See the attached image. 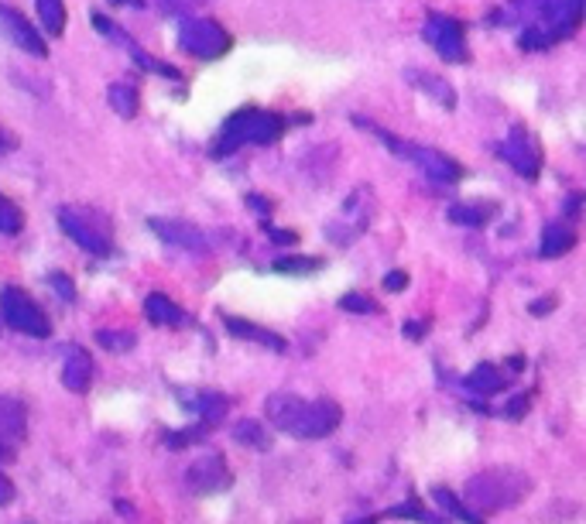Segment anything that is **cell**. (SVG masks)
<instances>
[{
    "label": "cell",
    "instance_id": "obj_1",
    "mask_svg": "<svg viewBox=\"0 0 586 524\" xmlns=\"http://www.w3.org/2000/svg\"><path fill=\"white\" fill-rule=\"evenodd\" d=\"M264 415L275 429H282L295 439H326L340 429L343 422V408L329 398L319 401H305L299 394L278 391L264 401Z\"/></svg>",
    "mask_w": 586,
    "mask_h": 524
},
{
    "label": "cell",
    "instance_id": "obj_2",
    "mask_svg": "<svg viewBox=\"0 0 586 524\" xmlns=\"http://www.w3.org/2000/svg\"><path fill=\"white\" fill-rule=\"evenodd\" d=\"M532 494V477L515 470V466H494V470H480L463 483V497H467L470 511H508L518 507Z\"/></svg>",
    "mask_w": 586,
    "mask_h": 524
},
{
    "label": "cell",
    "instance_id": "obj_3",
    "mask_svg": "<svg viewBox=\"0 0 586 524\" xmlns=\"http://www.w3.org/2000/svg\"><path fill=\"white\" fill-rule=\"evenodd\" d=\"M583 21V0H535L532 18L525 21L518 45L525 52H545L549 45L576 35Z\"/></svg>",
    "mask_w": 586,
    "mask_h": 524
},
{
    "label": "cell",
    "instance_id": "obj_4",
    "mask_svg": "<svg viewBox=\"0 0 586 524\" xmlns=\"http://www.w3.org/2000/svg\"><path fill=\"white\" fill-rule=\"evenodd\" d=\"M285 134V117L271 114V110L244 107L223 124L220 141L213 144V155H230V151L244 148V144H275Z\"/></svg>",
    "mask_w": 586,
    "mask_h": 524
},
{
    "label": "cell",
    "instance_id": "obj_5",
    "mask_svg": "<svg viewBox=\"0 0 586 524\" xmlns=\"http://www.w3.org/2000/svg\"><path fill=\"white\" fill-rule=\"evenodd\" d=\"M59 227L69 240H76L86 254L107 257L110 251H114V227H110V216L100 213V209L62 206Z\"/></svg>",
    "mask_w": 586,
    "mask_h": 524
},
{
    "label": "cell",
    "instance_id": "obj_6",
    "mask_svg": "<svg viewBox=\"0 0 586 524\" xmlns=\"http://www.w3.org/2000/svg\"><path fill=\"white\" fill-rule=\"evenodd\" d=\"M179 45L186 48L192 59L213 62L230 52V31L213 18H182Z\"/></svg>",
    "mask_w": 586,
    "mask_h": 524
},
{
    "label": "cell",
    "instance_id": "obj_7",
    "mask_svg": "<svg viewBox=\"0 0 586 524\" xmlns=\"http://www.w3.org/2000/svg\"><path fill=\"white\" fill-rule=\"evenodd\" d=\"M0 316H4L7 326L24 336H38V340L52 336V322L45 319V312L38 309V302L24 288H4L0 292Z\"/></svg>",
    "mask_w": 586,
    "mask_h": 524
},
{
    "label": "cell",
    "instance_id": "obj_8",
    "mask_svg": "<svg viewBox=\"0 0 586 524\" xmlns=\"http://www.w3.org/2000/svg\"><path fill=\"white\" fill-rule=\"evenodd\" d=\"M422 38L436 48V55L443 62H453V66L470 62L467 31H463V24L456 18H449V14H429L422 24Z\"/></svg>",
    "mask_w": 586,
    "mask_h": 524
},
{
    "label": "cell",
    "instance_id": "obj_9",
    "mask_svg": "<svg viewBox=\"0 0 586 524\" xmlns=\"http://www.w3.org/2000/svg\"><path fill=\"white\" fill-rule=\"evenodd\" d=\"M371 220H374V192L367 185H357L340 209V220L329 223L326 233L333 237V244H353V237H360V233L371 227Z\"/></svg>",
    "mask_w": 586,
    "mask_h": 524
},
{
    "label": "cell",
    "instance_id": "obj_10",
    "mask_svg": "<svg viewBox=\"0 0 586 524\" xmlns=\"http://www.w3.org/2000/svg\"><path fill=\"white\" fill-rule=\"evenodd\" d=\"M148 227L158 233V240H165L168 247H182V251H192V254H210L213 244H210V233L203 227H196V223L189 220H175V216H155V220H148Z\"/></svg>",
    "mask_w": 586,
    "mask_h": 524
},
{
    "label": "cell",
    "instance_id": "obj_11",
    "mask_svg": "<svg viewBox=\"0 0 586 524\" xmlns=\"http://www.w3.org/2000/svg\"><path fill=\"white\" fill-rule=\"evenodd\" d=\"M0 35H4L14 48H21L24 55H35V59H45L48 55L42 31L24 18L21 11H14V7H7V4H0Z\"/></svg>",
    "mask_w": 586,
    "mask_h": 524
},
{
    "label": "cell",
    "instance_id": "obj_12",
    "mask_svg": "<svg viewBox=\"0 0 586 524\" xmlns=\"http://www.w3.org/2000/svg\"><path fill=\"white\" fill-rule=\"evenodd\" d=\"M497 155L508 161L511 168L521 175V179H535L542 168V158H539V148H535V141L528 137L525 127H515L508 137H504L501 144H497Z\"/></svg>",
    "mask_w": 586,
    "mask_h": 524
},
{
    "label": "cell",
    "instance_id": "obj_13",
    "mask_svg": "<svg viewBox=\"0 0 586 524\" xmlns=\"http://www.w3.org/2000/svg\"><path fill=\"white\" fill-rule=\"evenodd\" d=\"M186 480H189V487L196 490V494H220V490L230 487V480H234V477H230L223 456L213 453V456L196 459V463L189 466Z\"/></svg>",
    "mask_w": 586,
    "mask_h": 524
},
{
    "label": "cell",
    "instance_id": "obj_14",
    "mask_svg": "<svg viewBox=\"0 0 586 524\" xmlns=\"http://www.w3.org/2000/svg\"><path fill=\"white\" fill-rule=\"evenodd\" d=\"M93 377H96V364L90 353L83 346H69L66 360H62V384H66V391L86 394L93 388Z\"/></svg>",
    "mask_w": 586,
    "mask_h": 524
},
{
    "label": "cell",
    "instance_id": "obj_15",
    "mask_svg": "<svg viewBox=\"0 0 586 524\" xmlns=\"http://www.w3.org/2000/svg\"><path fill=\"white\" fill-rule=\"evenodd\" d=\"M223 329H227V333L234 336V340L261 343V346H268V350H275V353H285L288 350L285 336L271 333V329L258 326V322H247V319H240V316H223Z\"/></svg>",
    "mask_w": 586,
    "mask_h": 524
},
{
    "label": "cell",
    "instance_id": "obj_16",
    "mask_svg": "<svg viewBox=\"0 0 586 524\" xmlns=\"http://www.w3.org/2000/svg\"><path fill=\"white\" fill-rule=\"evenodd\" d=\"M576 247V233L566 227V223H549V227L542 230V240H539V254L549 257V261H556V257L569 254Z\"/></svg>",
    "mask_w": 586,
    "mask_h": 524
},
{
    "label": "cell",
    "instance_id": "obj_17",
    "mask_svg": "<svg viewBox=\"0 0 586 524\" xmlns=\"http://www.w3.org/2000/svg\"><path fill=\"white\" fill-rule=\"evenodd\" d=\"M408 83L419 86L422 93H429L432 100L439 103V107H446V110H453V107H456V90L446 83V79L432 76V72H408Z\"/></svg>",
    "mask_w": 586,
    "mask_h": 524
},
{
    "label": "cell",
    "instance_id": "obj_18",
    "mask_svg": "<svg viewBox=\"0 0 586 524\" xmlns=\"http://www.w3.org/2000/svg\"><path fill=\"white\" fill-rule=\"evenodd\" d=\"M504 384H508V374L504 370H497L494 364H477L467 374V388L484 394V398H491V394L504 391Z\"/></svg>",
    "mask_w": 586,
    "mask_h": 524
},
{
    "label": "cell",
    "instance_id": "obj_19",
    "mask_svg": "<svg viewBox=\"0 0 586 524\" xmlns=\"http://www.w3.org/2000/svg\"><path fill=\"white\" fill-rule=\"evenodd\" d=\"M144 316H148V322H155V326H182V309L162 292L144 298Z\"/></svg>",
    "mask_w": 586,
    "mask_h": 524
},
{
    "label": "cell",
    "instance_id": "obj_20",
    "mask_svg": "<svg viewBox=\"0 0 586 524\" xmlns=\"http://www.w3.org/2000/svg\"><path fill=\"white\" fill-rule=\"evenodd\" d=\"M24 425H28V415H24L21 401L0 394V439H21Z\"/></svg>",
    "mask_w": 586,
    "mask_h": 524
},
{
    "label": "cell",
    "instance_id": "obj_21",
    "mask_svg": "<svg viewBox=\"0 0 586 524\" xmlns=\"http://www.w3.org/2000/svg\"><path fill=\"white\" fill-rule=\"evenodd\" d=\"M35 11L45 35L59 38L66 31V0H35Z\"/></svg>",
    "mask_w": 586,
    "mask_h": 524
},
{
    "label": "cell",
    "instance_id": "obj_22",
    "mask_svg": "<svg viewBox=\"0 0 586 524\" xmlns=\"http://www.w3.org/2000/svg\"><path fill=\"white\" fill-rule=\"evenodd\" d=\"M107 100H110V110H114L117 117H124V120L138 117L141 96H138V90H134L131 83H114L107 90Z\"/></svg>",
    "mask_w": 586,
    "mask_h": 524
},
{
    "label": "cell",
    "instance_id": "obj_23",
    "mask_svg": "<svg viewBox=\"0 0 586 524\" xmlns=\"http://www.w3.org/2000/svg\"><path fill=\"white\" fill-rule=\"evenodd\" d=\"M234 439L240 442V446H247V449H271V432L264 429V425L258 422V418H240V422L234 425Z\"/></svg>",
    "mask_w": 586,
    "mask_h": 524
},
{
    "label": "cell",
    "instance_id": "obj_24",
    "mask_svg": "<svg viewBox=\"0 0 586 524\" xmlns=\"http://www.w3.org/2000/svg\"><path fill=\"white\" fill-rule=\"evenodd\" d=\"M192 408L199 411L203 425H216V422H223V415H227L230 401H227V394H220V391H203Z\"/></svg>",
    "mask_w": 586,
    "mask_h": 524
},
{
    "label": "cell",
    "instance_id": "obj_25",
    "mask_svg": "<svg viewBox=\"0 0 586 524\" xmlns=\"http://www.w3.org/2000/svg\"><path fill=\"white\" fill-rule=\"evenodd\" d=\"M432 497H436V504L443 507V511H449L453 518H460L463 524H484V518H480L477 511H470V507L463 504L456 494H449L446 487H432Z\"/></svg>",
    "mask_w": 586,
    "mask_h": 524
},
{
    "label": "cell",
    "instance_id": "obj_26",
    "mask_svg": "<svg viewBox=\"0 0 586 524\" xmlns=\"http://www.w3.org/2000/svg\"><path fill=\"white\" fill-rule=\"evenodd\" d=\"M449 223H460V227H484L491 220V206H477V203H456L449 206Z\"/></svg>",
    "mask_w": 586,
    "mask_h": 524
},
{
    "label": "cell",
    "instance_id": "obj_27",
    "mask_svg": "<svg viewBox=\"0 0 586 524\" xmlns=\"http://www.w3.org/2000/svg\"><path fill=\"white\" fill-rule=\"evenodd\" d=\"M96 343L110 353H131L134 346H138V336H134L131 329H100V333H96Z\"/></svg>",
    "mask_w": 586,
    "mask_h": 524
},
{
    "label": "cell",
    "instance_id": "obj_28",
    "mask_svg": "<svg viewBox=\"0 0 586 524\" xmlns=\"http://www.w3.org/2000/svg\"><path fill=\"white\" fill-rule=\"evenodd\" d=\"M381 518H398V521H415V524H446L443 518H436V514H429V511H425V507H419L415 501L391 507V511H384V514H381Z\"/></svg>",
    "mask_w": 586,
    "mask_h": 524
},
{
    "label": "cell",
    "instance_id": "obj_29",
    "mask_svg": "<svg viewBox=\"0 0 586 524\" xmlns=\"http://www.w3.org/2000/svg\"><path fill=\"white\" fill-rule=\"evenodd\" d=\"M21 230H24V213L7 196H0V233L14 237V233H21Z\"/></svg>",
    "mask_w": 586,
    "mask_h": 524
},
{
    "label": "cell",
    "instance_id": "obj_30",
    "mask_svg": "<svg viewBox=\"0 0 586 524\" xmlns=\"http://www.w3.org/2000/svg\"><path fill=\"white\" fill-rule=\"evenodd\" d=\"M206 425H196V429H179V432H165V446L168 449H189L196 442H206Z\"/></svg>",
    "mask_w": 586,
    "mask_h": 524
},
{
    "label": "cell",
    "instance_id": "obj_31",
    "mask_svg": "<svg viewBox=\"0 0 586 524\" xmlns=\"http://www.w3.org/2000/svg\"><path fill=\"white\" fill-rule=\"evenodd\" d=\"M340 309L353 312V316H374V312H381V305H377L374 298L360 295V292H350V295L340 298Z\"/></svg>",
    "mask_w": 586,
    "mask_h": 524
},
{
    "label": "cell",
    "instance_id": "obj_32",
    "mask_svg": "<svg viewBox=\"0 0 586 524\" xmlns=\"http://www.w3.org/2000/svg\"><path fill=\"white\" fill-rule=\"evenodd\" d=\"M319 264H323L319 257H278L275 271L278 274H312Z\"/></svg>",
    "mask_w": 586,
    "mask_h": 524
},
{
    "label": "cell",
    "instance_id": "obj_33",
    "mask_svg": "<svg viewBox=\"0 0 586 524\" xmlns=\"http://www.w3.org/2000/svg\"><path fill=\"white\" fill-rule=\"evenodd\" d=\"M48 285L59 292V298L62 302H76V285L66 278V274H48Z\"/></svg>",
    "mask_w": 586,
    "mask_h": 524
},
{
    "label": "cell",
    "instance_id": "obj_34",
    "mask_svg": "<svg viewBox=\"0 0 586 524\" xmlns=\"http://www.w3.org/2000/svg\"><path fill=\"white\" fill-rule=\"evenodd\" d=\"M528 401H532V394H518V398H511V405L504 408V415L521 418V415H525V408H528Z\"/></svg>",
    "mask_w": 586,
    "mask_h": 524
},
{
    "label": "cell",
    "instance_id": "obj_35",
    "mask_svg": "<svg viewBox=\"0 0 586 524\" xmlns=\"http://www.w3.org/2000/svg\"><path fill=\"white\" fill-rule=\"evenodd\" d=\"M408 285V274L405 271H391V274H384V288L388 292H401V288Z\"/></svg>",
    "mask_w": 586,
    "mask_h": 524
},
{
    "label": "cell",
    "instance_id": "obj_36",
    "mask_svg": "<svg viewBox=\"0 0 586 524\" xmlns=\"http://www.w3.org/2000/svg\"><path fill=\"white\" fill-rule=\"evenodd\" d=\"M264 230H268L271 244H285V247H288V244H295V240H299L292 230H275V227H264Z\"/></svg>",
    "mask_w": 586,
    "mask_h": 524
},
{
    "label": "cell",
    "instance_id": "obj_37",
    "mask_svg": "<svg viewBox=\"0 0 586 524\" xmlns=\"http://www.w3.org/2000/svg\"><path fill=\"white\" fill-rule=\"evenodd\" d=\"M425 333H429V326H425V322H419V319H412V322L405 326V336H408V340H422Z\"/></svg>",
    "mask_w": 586,
    "mask_h": 524
},
{
    "label": "cell",
    "instance_id": "obj_38",
    "mask_svg": "<svg viewBox=\"0 0 586 524\" xmlns=\"http://www.w3.org/2000/svg\"><path fill=\"white\" fill-rule=\"evenodd\" d=\"M11 501H14V483L7 477H0V507L11 504Z\"/></svg>",
    "mask_w": 586,
    "mask_h": 524
},
{
    "label": "cell",
    "instance_id": "obj_39",
    "mask_svg": "<svg viewBox=\"0 0 586 524\" xmlns=\"http://www.w3.org/2000/svg\"><path fill=\"white\" fill-rule=\"evenodd\" d=\"M247 206L258 209L261 216H268V213H271V203H268V199H264V196H247Z\"/></svg>",
    "mask_w": 586,
    "mask_h": 524
},
{
    "label": "cell",
    "instance_id": "obj_40",
    "mask_svg": "<svg viewBox=\"0 0 586 524\" xmlns=\"http://www.w3.org/2000/svg\"><path fill=\"white\" fill-rule=\"evenodd\" d=\"M552 305H556V298H542L532 305V316H545V312H552Z\"/></svg>",
    "mask_w": 586,
    "mask_h": 524
},
{
    "label": "cell",
    "instance_id": "obj_41",
    "mask_svg": "<svg viewBox=\"0 0 586 524\" xmlns=\"http://www.w3.org/2000/svg\"><path fill=\"white\" fill-rule=\"evenodd\" d=\"M14 148V137L4 131V127H0V155H4V151H11Z\"/></svg>",
    "mask_w": 586,
    "mask_h": 524
},
{
    "label": "cell",
    "instance_id": "obj_42",
    "mask_svg": "<svg viewBox=\"0 0 586 524\" xmlns=\"http://www.w3.org/2000/svg\"><path fill=\"white\" fill-rule=\"evenodd\" d=\"M110 4H117V7H144V0H110Z\"/></svg>",
    "mask_w": 586,
    "mask_h": 524
},
{
    "label": "cell",
    "instance_id": "obj_43",
    "mask_svg": "<svg viewBox=\"0 0 586 524\" xmlns=\"http://www.w3.org/2000/svg\"><path fill=\"white\" fill-rule=\"evenodd\" d=\"M7 459H11V449H7L4 442H0V463H7Z\"/></svg>",
    "mask_w": 586,
    "mask_h": 524
}]
</instances>
